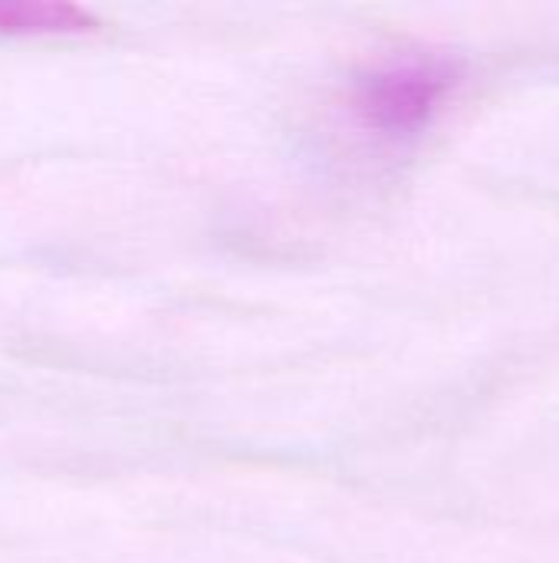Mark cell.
<instances>
[{"label": "cell", "instance_id": "obj_1", "mask_svg": "<svg viewBox=\"0 0 559 563\" xmlns=\"http://www.w3.org/2000/svg\"><path fill=\"white\" fill-rule=\"evenodd\" d=\"M458 86V66L441 56H405L359 79L356 119L379 135H409L435 119Z\"/></svg>", "mask_w": 559, "mask_h": 563}, {"label": "cell", "instance_id": "obj_2", "mask_svg": "<svg viewBox=\"0 0 559 563\" xmlns=\"http://www.w3.org/2000/svg\"><path fill=\"white\" fill-rule=\"evenodd\" d=\"M99 20L79 3L63 0H0L3 36H79L92 33Z\"/></svg>", "mask_w": 559, "mask_h": 563}]
</instances>
